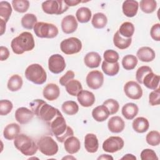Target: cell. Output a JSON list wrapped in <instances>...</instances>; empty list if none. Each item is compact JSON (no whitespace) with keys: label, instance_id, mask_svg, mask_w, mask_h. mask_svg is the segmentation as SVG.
<instances>
[{"label":"cell","instance_id":"1","mask_svg":"<svg viewBox=\"0 0 160 160\" xmlns=\"http://www.w3.org/2000/svg\"><path fill=\"white\" fill-rule=\"evenodd\" d=\"M35 42L32 34L29 32H22L18 36L13 38L11 47L14 53L22 54L24 52L30 51L34 48Z\"/></svg>","mask_w":160,"mask_h":160},{"label":"cell","instance_id":"2","mask_svg":"<svg viewBox=\"0 0 160 160\" xmlns=\"http://www.w3.org/2000/svg\"><path fill=\"white\" fill-rule=\"evenodd\" d=\"M14 146L22 154L32 156L36 153L38 147L30 137L24 134H19L14 140Z\"/></svg>","mask_w":160,"mask_h":160},{"label":"cell","instance_id":"3","mask_svg":"<svg viewBox=\"0 0 160 160\" xmlns=\"http://www.w3.org/2000/svg\"><path fill=\"white\" fill-rule=\"evenodd\" d=\"M26 79L36 84H44L47 79L46 72L44 69L39 64H32L25 70Z\"/></svg>","mask_w":160,"mask_h":160},{"label":"cell","instance_id":"4","mask_svg":"<svg viewBox=\"0 0 160 160\" xmlns=\"http://www.w3.org/2000/svg\"><path fill=\"white\" fill-rule=\"evenodd\" d=\"M34 32L37 37L52 39L58 34V29L53 24L38 22L34 26Z\"/></svg>","mask_w":160,"mask_h":160},{"label":"cell","instance_id":"5","mask_svg":"<svg viewBox=\"0 0 160 160\" xmlns=\"http://www.w3.org/2000/svg\"><path fill=\"white\" fill-rule=\"evenodd\" d=\"M37 145L40 152L48 156H54L58 151L57 142L49 136H43L40 138L38 141Z\"/></svg>","mask_w":160,"mask_h":160},{"label":"cell","instance_id":"6","mask_svg":"<svg viewBox=\"0 0 160 160\" xmlns=\"http://www.w3.org/2000/svg\"><path fill=\"white\" fill-rule=\"evenodd\" d=\"M34 114L49 125L56 116L61 114V113L58 109L54 108L44 101Z\"/></svg>","mask_w":160,"mask_h":160},{"label":"cell","instance_id":"7","mask_svg":"<svg viewBox=\"0 0 160 160\" xmlns=\"http://www.w3.org/2000/svg\"><path fill=\"white\" fill-rule=\"evenodd\" d=\"M42 11L48 14H61L66 11L69 6L65 3L64 1L61 0H49L45 1L42 3Z\"/></svg>","mask_w":160,"mask_h":160},{"label":"cell","instance_id":"8","mask_svg":"<svg viewBox=\"0 0 160 160\" xmlns=\"http://www.w3.org/2000/svg\"><path fill=\"white\" fill-rule=\"evenodd\" d=\"M82 42L75 37H71L61 41L60 48L61 51L67 55L78 53L82 49Z\"/></svg>","mask_w":160,"mask_h":160},{"label":"cell","instance_id":"9","mask_svg":"<svg viewBox=\"0 0 160 160\" xmlns=\"http://www.w3.org/2000/svg\"><path fill=\"white\" fill-rule=\"evenodd\" d=\"M124 140L119 136H111L102 143V149L104 151L110 153L116 152L124 147Z\"/></svg>","mask_w":160,"mask_h":160},{"label":"cell","instance_id":"10","mask_svg":"<svg viewBox=\"0 0 160 160\" xmlns=\"http://www.w3.org/2000/svg\"><path fill=\"white\" fill-rule=\"evenodd\" d=\"M48 126L50 127L51 132L56 138L62 135L68 128L66 120L62 114L56 116Z\"/></svg>","mask_w":160,"mask_h":160},{"label":"cell","instance_id":"11","mask_svg":"<svg viewBox=\"0 0 160 160\" xmlns=\"http://www.w3.org/2000/svg\"><path fill=\"white\" fill-rule=\"evenodd\" d=\"M66 68L64 58L59 54L51 55L48 60V68L54 74L62 72Z\"/></svg>","mask_w":160,"mask_h":160},{"label":"cell","instance_id":"12","mask_svg":"<svg viewBox=\"0 0 160 160\" xmlns=\"http://www.w3.org/2000/svg\"><path fill=\"white\" fill-rule=\"evenodd\" d=\"M88 86L92 89H98L103 84L104 76L102 73L98 70L90 71L86 78Z\"/></svg>","mask_w":160,"mask_h":160},{"label":"cell","instance_id":"13","mask_svg":"<svg viewBox=\"0 0 160 160\" xmlns=\"http://www.w3.org/2000/svg\"><path fill=\"white\" fill-rule=\"evenodd\" d=\"M124 91L128 98L134 100L139 99L142 96V88L138 82L133 81H129L125 84Z\"/></svg>","mask_w":160,"mask_h":160},{"label":"cell","instance_id":"14","mask_svg":"<svg viewBox=\"0 0 160 160\" xmlns=\"http://www.w3.org/2000/svg\"><path fill=\"white\" fill-rule=\"evenodd\" d=\"M34 112L25 107L18 108L15 112L16 120L21 124H25L31 121L34 117Z\"/></svg>","mask_w":160,"mask_h":160},{"label":"cell","instance_id":"15","mask_svg":"<svg viewBox=\"0 0 160 160\" xmlns=\"http://www.w3.org/2000/svg\"><path fill=\"white\" fill-rule=\"evenodd\" d=\"M78 26L77 20L73 15H67L62 19L61 29L65 34H71L75 32Z\"/></svg>","mask_w":160,"mask_h":160},{"label":"cell","instance_id":"16","mask_svg":"<svg viewBox=\"0 0 160 160\" xmlns=\"http://www.w3.org/2000/svg\"><path fill=\"white\" fill-rule=\"evenodd\" d=\"M77 99L80 105L83 107H90L95 102V96L92 92L82 90L77 95Z\"/></svg>","mask_w":160,"mask_h":160},{"label":"cell","instance_id":"17","mask_svg":"<svg viewBox=\"0 0 160 160\" xmlns=\"http://www.w3.org/2000/svg\"><path fill=\"white\" fill-rule=\"evenodd\" d=\"M42 94L43 97L48 101L56 100L60 95L59 88L54 83L48 84L43 89Z\"/></svg>","mask_w":160,"mask_h":160},{"label":"cell","instance_id":"18","mask_svg":"<svg viewBox=\"0 0 160 160\" xmlns=\"http://www.w3.org/2000/svg\"><path fill=\"white\" fill-rule=\"evenodd\" d=\"M64 148L66 151L69 154H75L80 150V141L78 138L74 136H69L64 141Z\"/></svg>","mask_w":160,"mask_h":160},{"label":"cell","instance_id":"19","mask_svg":"<svg viewBox=\"0 0 160 160\" xmlns=\"http://www.w3.org/2000/svg\"><path fill=\"white\" fill-rule=\"evenodd\" d=\"M139 8L138 2L134 0H126L122 3V9L123 14L128 17L132 18L136 15Z\"/></svg>","mask_w":160,"mask_h":160},{"label":"cell","instance_id":"20","mask_svg":"<svg viewBox=\"0 0 160 160\" xmlns=\"http://www.w3.org/2000/svg\"><path fill=\"white\" fill-rule=\"evenodd\" d=\"M108 127L111 132L119 133L124 130L125 123L121 117L115 116L109 119L108 122Z\"/></svg>","mask_w":160,"mask_h":160},{"label":"cell","instance_id":"21","mask_svg":"<svg viewBox=\"0 0 160 160\" xmlns=\"http://www.w3.org/2000/svg\"><path fill=\"white\" fill-rule=\"evenodd\" d=\"M84 148L90 153L96 152L99 148V142L97 136L92 133H88L84 138Z\"/></svg>","mask_w":160,"mask_h":160},{"label":"cell","instance_id":"22","mask_svg":"<svg viewBox=\"0 0 160 160\" xmlns=\"http://www.w3.org/2000/svg\"><path fill=\"white\" fill-rule=\"evenodd\" d=\"M136 55L141 61L146 62L153 61L156 56L154 51L152 48L147 46L140 48L138 50Z\"/></svg>","mask_w":160,"mask_h":160},{"label":"cell","instance_id":"23","mask_svg":"<svg viewBox=\"0 0 160 160\" xmlns=\"http://www.w3.org/2000/svg\"><path fill=\"white\" fill-rule=\"evenodd\" d=\"M84 62L87 67L89 68H96L99 66L101 62V58L96 52H89L84 56Z\"/></svg>","mask_w":160,"mask_h":160},{"label":"cell","instance_id":"24","mask_svg":"<svg viewBox=\"0 0 160 160\" xmlns=\"http://www.w3.org/2000/svg\"><path fill=\"white\" fill-rule=\"evenodd\" d=\"M160 77L152 71L147 74L142 80V84L148 89L154 90L158 88Z\"/></svg>","mask_w":160,"mask_h":160},{"label":"cell","instance_id":"25","mask_svg":"<svg viewBox=\"0 0 160 160\" xmlns=\"http://www.w3.org/2000/svg\"><path fill=\"white\" fill-rule=\"evenodd\" d=\"M110 115L107 108L102 105L98 106L93 109L92 116L94 119L98 122H103L106 120Z\"/></svg>","mask_w":160,"mask_h":160},{"label":"cell","instance_id":"26","mask_svg":"<svg viewBox=\"0 0 160 160\" xmlns=\"http://www.w3.org/2000/svg\"><path fill=\"white\" fill-rule=\"evenodd\" d=\"M139 108L138 106L132 102H128L124 104L121 110L122 116L128 120H131L138 114Z\"/></svg>","mask_w":160,"mask_h":160},{"label":"cell","instance_id":"27","mask_svg":"<svg viewBox=\"0 0 160 160\" xmlns=\"http://www.w3.org/2000/svg\"><path fill=\"white\" fill-rule=\"evenodd\" d=\"M21 128L19 124L14 122L9 124L3 131L4 138L8 140L14 139L19 134Z\"/></svg>","mask_w":160,"mask_h":160},{"label":"cell","instance_id":"28","mask_svg":"<svg viewBox=\"0 0 160 160\" xmlns=\"http://www.w3.org/2000/svg\"><path fill=\"white\" fill-rule=\"evenodd\" d=\"M133 129L138 133H143L148 131L149 127L148 120L144 117H138L136 118L132 124Z\"/></svg>","mask_w":160,"mask_h":160},{"label":"cell","instance_id":"29","mask_svg":"<svg viewBox=\"0 0 160 160\" xmlns=\"http://www.w3.org/2000/svg\"><path fill=\"white\" fill-rule=\"evenodd\" d=\"M132 42V38H125L121 36L119 31H116L113 36V43L116 47L120 49H125L129 48Z\"/></svg>","mask_w":160,"mask_h":160},{"label":"cell","instance_id":"30","mask_svg":"<svg viewBox=\"0 0 160 160\" xmlns=\"http://www.w3.org/2000/svg\"><path fill=\"white\" fill-rule=\"evenodd\" d=\"M23 81L22 78L18 74H14L8 80L7 87L12 92L19 90L22 86Z\"/></svg>","mask_w":160,"mask_h":160},{"label":"cell","instance_id":"31","mask_svg":"<svg viewBox=\"0 0 160 160\" xmlns=\"http://www.w3.org/2000/svg\"><path fill=\"white\" fill-rule=\"evenodd\" d=\"M92 12L89 8L86 7L79 8L76 12V17L77 20L81 23H86L91 20Z\"/></svg>","mask_w":160,"mask_h":160},{"label":"cell","instance_id":"32","mask_svg":"<svg viewBox=\"0 0 160 160\" xmlns=\"http://www.w3.org/2000/svg\"><path fill=\"white\" fill-rule=\"evenodd\" d=\"M101 68L105 74L109 76H114L119 72V64L118 62L114 63H109L104 61L102 63Z\"/></svg>","mask_w":160,"mask_h":160},{"label":"cell","instance_id":"33","mask_svg":"<svg viewBox=\"0 0 160 160\" xmlns=\"http://www.w3.org/2000/svg\"><path fill=\"white\" fill-rule=\"evenodd\" d=\"M65 87L68 93L72 96H77L78 93L82 90L81 83L76 79L71 80L66 84Z\"/></svg>","mask_w":160,"mask_h":160},{"label":"cell","instance_id":"34","mask_svg":"<svg viewBox=\"0 0 160 160\" xmlns=\"http://www.w3.org/2000/svg\"><path fill=\"white\" fill-rule=\"evenodd\" d=\"M108 22L106 16L102 12H97L93 15L91 24L96 29L104 28Z\"/></svg>","mask_w":160,"mask_h":160},{"label":"cell","instance_id":"35","mask_svg":"<svg viewBox=\"0 0 160 160\" xmlns=\"http://www.w3.org/2000/svg\"><path fill=\"white\" fill-rule=\"evenodd\" d=\"M37 17L34 14H26L21 18L22 26L27 29H32L37 23Z\"/></svg>","mask_w":160,"mask_h":160},{"label":"cell","instance_id":"36","mask_svg":"<svg viewBox=\"0 0 160 160\" xmlns=\"http://www.w3.org/2000/svg\"><path fill=\"white\" fill-rule=\"evenodd\" d=\"M62 111L66 114L72 116L76 114L79 111L78 104L73 101H67L63 102L61 106Z\"/></svg>","mask_w":160,"mask_h":160},{"label":"cell","instance_id":"37","mask_svg":"<svg viewBox=\"0 0 160 160\" xmlns=\"http://www.w3.org/2000/svg\"><path fill=\"white\" fill-rule=\"evenodd\" d=\"M138 58L132 54H127L122 59V66L126 70H132L138 64Z\"/></svg>","mask_w":160,"mask_h":160},{"label":"cell","instance_id":"38","mask_svg":"<svg viewBox=\"0 0 160 160\" xmlns=\"http://www.w3.org/2000/svg\"><path fill=\"white\" fill-rule=\"evenodd\" d=\"M118 31L121 36L129 38L132 37L134 32V26L131 22H124L121 25Z\"/></svg>","mask_w":160,"mask_h":160},{"label":"cell","instance_id":"39","mask_svg":"<svg viewBox=\"0 0 160 160\" xmlns=\"http://www.w3.org/2000/svg\"><path fill=\"white\" fill-rule=\"evenodd\" d=\"M12 8L9 2L8 1L0 2V18L5 21L6 22L8 21L11 14L12 13Z\"/></svg>","mask_w":160,"mask_h":160},{"label":"cell","instance_id":"40","mask_svg":"<svg viewBox=\"0 0 160 160\" xmlns=\"http://www.w3.org/2000/svg\"><path fill=\"white\" fill-rule=\"evenodd\" d=\"M141 11L145 13L153 12L157 7V2L154 0H142L139 3Z\"/></svg>","mask_w":160,"mask_h":160},{"label":"cell","instance_id":"41","mask_svg":"<svg viewBox=\"0 0 160 160\" xmlns=\"http://www.w3.org/2000/svg\"><path fill=\"white\" fill-rule=\"evenodd\" d=\"M12 5L14 9L20 13H24L29 8V2L27 0H13Z\"/></svg>","mask_w":160,"mask_h":160},{"label":"cell","instance_id":"42","mask_svg":"<svg viewBox=\"0 0 160 160\" xmlns=\"http://www.w3.org/2000/svg\"><path fill=\"white\" fill-rule=\"evenodd\" d=\"M146 142L152 146H156L160 144V134L157 131H151L146 137Z\"/></svg>","mask_w":160,"mask_h":160},{"label":"cell","instance_id":"43","mask_svg":"<svg viewBox=\"0 0 160 160\" xmlns=\"http://www.w3.org/2000/svg\"><path fill=\"white\" fill-rule=\"evenodd\" d=\"M103 58L106 62L109 63H114L118 62L119 59V56L116 51L112 49H108L104 51Z\"/></svg>","mask_w":160,"mask_h":160},{"label":"cell","instance_id":"44","mask_svg":"<svg viewBox=\"0 0 160 160\" xmlns=\"http://www.w3.org/2000/svg\"><path fill=\"white\" fill-rule=\"evenodd\" d=\"M102 104L107 108L110 115L116 114L119 108V102L114 99H108L106 100Z\"/></svg>","mask_w":160,"mask_h":160},{"label":"cell","instance_id":"45","mask_svg":"<svg viewBox=\"0 0 160 160\" xmlns=\"http://www.w3.org/2000/svg\"><path fill=\"white\" fill-rule=\"evenodd\" d=\"M13 105L11 101L8 99H2L0 101V115L6 116L12 109Z\"/></svg>","mask_w":160,"mask_h":160},{"label":"cell","instance_id":"46","mask_svg":"<svg viewBox=\"0 0 160 160\" xmlns=\"http://www.w3.org/2000/svg\"><path fill=\"white\" fill-rule=\"evenodd\" d=\"M152 69L148 66H142L139 67L136 73V79L139 84H142V80L145 76L150 72H152Z\"/></svg>","mask_w":160,"mask_h":160},{"label":"cell","instance_id":"47","mask_svg":"<svg viewBox=\"0 0 160 160\" xmlns=\"http://www.w3.org/2000/svg\"><path fill=\"white\" fill-rule=\"evenodd\" d=\"M149 103L151 106H156L160 104V89L157 88L149 95Z\"/></svg>","mask_w":160,"mask_h":160},{"label":"cell","instance_id":"48","mask_svg":"<svg viewBox=\"0 0 160 160\" xmlns=\"http://www.w3.org/2000/svg\"><path fill=\"white\" fill-rule=\"evenodd\" d=\"M142 160H158V158L156 152L151 149H145L141 152Z\"/></svg>","mask_w":160,"mask_h":160},{"label":"cell","instance_id":"49","mask_svg":"<svg viewBox=\"0 0 160 160\" xmlns=\"http://www.w3.org/2000/svg\"><path fill=\"white\" fill-rule=\"evenodd\" d=\"M74 76H75L74 72L71 70H69L62 77L60 78L59 80V82L61 86H65L69 81L73 79V78H74Z\"/></svg>","mask_w":160,"mask_h":160},{"label":"cell","instance_id":"50","mask_svg":"<svg viewBox=\"0 0 160 160\" xmlns=\"http://www.w3.org/2000/svg\"><path fill=\"white\" fill-rule=\"evenodd\" d=\"M150 35L151 38L156 41H160V24L156 23L154 24L150 30Z\"/></svg>","mask_w":160,"mask_h":160},{"label":"cell","instance_id":"51","mask_svg":"<svg viewBox=\"0 0 160 160\" xmlns=\"http://www.w3.org/2000/svg\"><path fill=\"white\" fill-rule=\"evenodd\" d=\"M74 135V132H73V130L72 129L69 127V126H68L67 128V129L66 131V132L61 136H59V137H56V138L57 139V140L60 142H64V141L69 136H73Z\"/></svg>","mask_w":160,"mask_h":160},{"label":"cell","instance_id":"52","mask_svg":"<svg viewBox=\"0 0 160 160\" xmlns=\"http://www.w3.org/2000/svg\"><path fill=\"white\" fill-rule=\"evenodd\" d=\"M9 56V49L5 47L1 46L0 47V60L1 61L6 60Z\"/></svg>","mask_w":160,"mask_h":160},{"label":"cell","instance_id":"53","mask_svg":"<svg viewBox=\"0 0 160 160\" xmlns=\"http://www.w3.org/2000/svg\"><path fill=\"white\" fill-rule=\"evenodd\" d=\"M64 2L68 6H74L82 1L80 0H64Z\"/></svg>","mask_w":160,"mask_h":160},{"label":"cell","instance_id":"54","mask_svg":"<svg viewBox=\"0 0 160 160\" xmlns=\"http://www.w3.org/2000/svg\"><path fill=\"white\" fill-rule=\"evenodd\" d=\"M6 22L0 18V28H1V35H2L6 31Z\"/></svg>","mask_w":160,"mask_h":160},{"label":"cell","instance_id":"55","mask_svg":"<svg viewBox=\"0 0 160 160\" xmlns=\"http://www.w3.org/2000/svg\"><path fill=\"white\" fill-rule=\"evenodd\" d=\"M98 160L99 159H107V160L111 159V160H112L113 158L111 156L108 155V154H102L101 156L98 158Z\"/></svg>","mask_w":160,"mask_h":160},{"label":"cell","instance_id":"56","mask_svg":"<svg viewBox=\"0 0 160 160\" xmlns=\"http://www.w3.org/2000/svg\"><path fill=\"white\" fill-rule=\"evenodd\" d=\"M121 159H136V157L131 154H127L124 156Z\"/></svg>","mask_w":160,"mask_h":160}]
</instances>
